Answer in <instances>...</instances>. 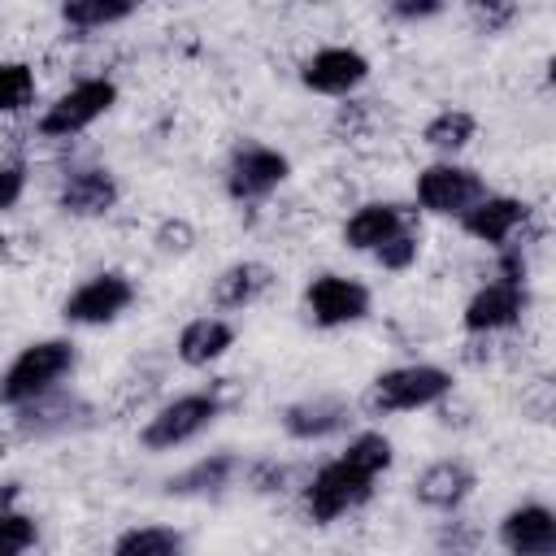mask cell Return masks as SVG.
I'll list each match as a JSON object with an SVG mask.
<instances>
[{
  "mask_svg": "<svg viewBox=\"0 0 556 556\" xmlns=\"http://www.w3.org/2000/svg\"><path fill=\"white\" fill-rule=\"evenodd\" d=\"M26 191V161H0V213L17 208Z\"/></svg>",
  "mask_w": 556,
  "mask_h": 556,
  "instance_id": "cell-34",
  "label": "cell"
},
{
  "mask_svg": "<svg viewBox=\"0 0 556 556\" xmlns=\"http://www.w3.org/2000/svg\"><path fill=\"white\" fill-rule=\"evenodd\" d=\"M78 365V343L65 334L26 343L4 369H0V408H17L52 387H61Z\"/></svg>",
  "mask_w": 556,
  "mask_h": 556,
  "instance_id": "cell-1",
  "label": "cell"
},
{
  "mask_svg": "<svg viewBox=\"0 0 556 556\" xmlns=\"http://www.w3.org/2000/svg\"><path fill=\"white\" fill-rule=\"evenodd\" d=\"M465 13L478 35H504L521 17V0H465Z\"/></svg>",
  "mask_w": 556,
  "mask_h": 556,
  "instance_id": "cell-29",
  "label": "cell"
},
{
  "mask_svg": "<svg viewBox=\"0 0 556 556\" xmlns=\"http://www.w3.org/2000/svg\"><path fill=\"white\" fill-rule=\"evenodd\" d=\"M152 243H156L161 256H187V252L195 248V226H191L187 217H165V222L156 226Z\"/></svg>",
  "mask_w": 556,
  "mask_h": 556,
  "instance_id": "cell-32",
  "label": "cell"
},
{
  "mask_svg": "<svg viewBox=\"0 0 556 556\" xmlns=\"http://www.w3.org/2000/svg\"><path fill=\"white\" fill-rule=\"evenodd\" d=\"M369 78V61L365 52L356 48H343V43H330V48H317L313 56H304L300 65V83L304 91H317V96H352L361 91Z\"/></svg>",
  "mask_w": 556,
  "mask_h": 556,
  "instance_id": "cell-13",
  "label": "cell"
},
{
  "mask_svg": "<svg viewBox=\"0 0 556 556\" xmlns=\"http://www.w3.org/2000/svg\"><path fill=\"white\" fill-rule=\"evenodd\" d=\"M413 195L426 213L434 217H460L465 208H473L482 195H486V182L478 169L460 165L456 156H439L430 161L426 169H417V182H413Z\"/></svg>",
  "mask_w": 556,
  "mask_h": 556,
  "instance_id": "cell-6",
  "label": "cell"
},
{
  "mask_svg": "<svg viewBox=\"0 0 556 556\" xmlns=\"http://www.w3.org/2000/svg\"><path fill=\"white\" fill-rule=\"evenodd\" d=\"M226 400L217 391H187V395H174L165 400L139 430V443L148 452H174L182 443H191L195 434H204L217 417H222Z\"/></svg>",
  "mask_w": 556,
  "mask_h": 556,
  "instance_id": "cell-4",
  "label": "cell"
},
{
  "mask_svg": "<svg viewBox=\"0 0 556 556\" xmlns=\"http://www.w3.org/2000/svg\"><path fill=\"white\" fill-rule=\"evenodd\" d=\"M339 456H343L348 465L365 469L369 478H382V473L391 469V460H395V447H391V439H387L382 430H361V434L348 439V447H343Z\"/></svg>",
  "mask_w": 556,
  "mask_h": 556,
  "instance_id": "cell-26",
  "label": "cell"
},
{
  "mask_svg": "<svg viewBox=\"0 0 556 556\" xmlns=\"http://www.w3.org/2000/svg\"><path fill=\"white\" fill-rule=\"evenodd\" d=\"M187 547V534L174 526H135L113 539V556H178Z\"/></svg>",
  "mask_w": 556,
  "mask_h": 556,
  "instance_id": "cell-24",
  "label": "cell"
},
{
  "mask_svg": "<svg viewBox=\"0 0 556 556\" xmlns=\"http://www.w3.org/2000/svg\"><path fill=\"white\" fill-rule=\"evenodd\" d=\"M91 421H96V404L83 400L78 391H65V382L13 408V434L17 439H56V434L87 430Z\"/></svg>",
  "mask_w": 556,
  "mask_h": 556,
  "instance_id": "cell-7",
  "label": "cell"
},
{
  "mask_svg": "<svg viewBox=\"0 0 556 556\" xmlns=\"http://www.w3.org/2000/svg\"><path fill=\"white\" fill-rule=\"evenodd\" d=\"M439 547H452V552H473L478 547V530L473 521H443V530L434 534Z\"/></svg>",
  "mask_w": 556,
  "mask_h": 556,
  "instance_id": "cell-36",
  "label": "cell"
},
{
  "mask_svg": "<svg viewBox=\"0 0 556 556\" xmlns=\"http://www.w3.org/2000/svg\"><path fill=\"white\" fill-rule=\"evenodd\" d=\"M447 9V0H387V13L395 22H430Z\"/></svg>",
  "mask_w": 556,
  "mask_h": 556,
  "instance_id": "cell-35",
  "label": "cell"
},
{
  "mask_svg": "<svg viewBox=\"0 0 556 556\" xmlns=\"http://www.w3.org/2000/svg\"><path fill=\"white\" fill-rule=\"evenodd\" d=\"M117 200H122L117 174L104 169V165H74V169H65V178L56 187V208L65 217H78V222L113 213Z\"/></svg>",
  "mask_w": 556,
  "mask_h": 556,
  "instance_id": "cell-12",
  "label": "cell"
},
{
  "mask_svg": "<svg viewBox=\"0 0 556 556\" xmlns=\"http://www.w3.org/2000/svg\"><path fill=\"white\" fill-rule=\"evenodd\" d=\"M39 543V521L22 508H9L0 517V556H22Z\"/></svg>",
  "mask_w": 556,
  "mask_h": 556,
  "instance_id": "cell-31",
  "label": "cell"
},
{
  "mask_svg": "<svg viewBox=\"0 0 556 556\" xmlns=\"http://www.w3.org/2000/svg\"><path fill=\"white\" fill-rule=\"evenodd\" d=\"M500 547L513 556H552L556 552V513L547 504H517L500 517Z\"/></svg>",
  "mask_w": 556,
  "mask_h": 556,
  "instance_id": "cell-17",
  "label": "cell"
},
{
  "mask_svg": "<svg viewBox=\"0 0 556 556\" xmlns=\"http://www.w3.org/2000/svg\"><path fill=\"white\" fill-rule=\"evenodd\" d=\"M369 287L361 278H348V274H313L308 287H304V308L313 317V326L321 330H339V326H352V321H365L369 317Z\"/></svg>",
  "mask_w": 556,
  "mask_h": 556,
  "instance_id": "cell-10",
  "label": "cell"
},
{
  "mask_svg": "<svg viewBox=\"0 0 556 556\" xmlns=\"http://www.w3.org/2000/svg\"><path fill=\"white\" fill-rule=\"evenodd\" d=\"M382 269H391V274H400V269H408L417 256H421V222L413 217V222H404L387 243H378L374 252H369Z\"/></svg>",
  "mask_w": 556,
  "mask_h": 556,
  "instance_id": "cell-28",
  "label": "cell"
},
{
  "mask_svg": "<svg viewBox=\"0 0 556 556\" xmlns=\"http://www.w3.org/2000/svg\"><path fill=\"white\" fill-rule=\"evenodd\" d=\"M135 295L139 291L126 269H100L61 300V317L65 326H109L135 304Z\"/></svg>",
  "mask_w": 556,
  "mask_h": 556,
  "instance_id": "cell-8",
  "label": "cell"
},
{
  "mask_svg": "<svg viewBox=\"0 0 556 556\" xmlns=\"http://www.w3.org/2000/svg\"><path fill=\"white\" fill-rule=\"evenodd\" d=\"M452 395V374L443 365H395V369H382L365 395H361V408L369 417H391V413H417V408H434Z\"/></svg>",
  "mask_w": 556,
  "mask_h": 556,
  "instance_id": "cell-2",
  "label": "cell"
},
{
  "mask_svg": "<svg viewBox=\"0 0 556 556\" xmlns=\"http://www.w3.org/2000/svg\"><path fill=\"white\" fill-rule=\"evenodd\" d=\"M235 348V326L217 313H204V317H191L182 330H178V343H174V356L187 365V369H208L213 361H222L226 352Z\"/></svg>",
  "mask_w": 556,
  "mask_h": 556,
  "instance_id": "cell-20",
  "label": "cell"
},
{
  "mask_svg": "<svg viewBox=\"0 0 556 556\" xmlns=\"http://www.w3.org/2000/svg\"><path fill=\"white\" fill-rule=\"evenodd\" d=\"M239 473H243V482H248L256 495H287V491H300L304 478H308V469L287 465V460H274V456L252 460V465H239Z\"/></svg>",
  "mask_w": 556,
  "mask_h": 556,
  "instance_id": "cell-25",
  "label": "cell"
},
{
  "mask_svg": "<svg viewBox=\"0 0 556 556\" xmlns=\"http://www.w3.org/2000/svg\"><path fill=\"white\" fill-rule=\"evenodd\" d=\"M17 500H22V482H0V517L9 513V508H17Z\"/></svg>",
  "mask_w": 556,
  "mask_h": 556,
  "instance_id": "cell-37",
  "label": "cell"
},
{
  "mask_svg": "<svg viewBox=\"0 0 556 556\" xmlns=\"http://www.w3.org/2000/svg\"><path fill=\"white\" fill-rule=\"evenodd\" d=\"M478 135V117L469 109H439L426 126H421V143L434 152V156H456L473 143Z\"/></svg>",
  "mask_w": 556,
  "mask_h": 556,
  "instance_id": "cell-22",
  "label": "cell"
},
{
  "mask_svg": "<svg viewBox=\"0 0 556 556\" xmlns=\"http://www.w3.org/2000/svg\"><path fill=\"white\" fill-rule=\"evenodd\" d=\"M534 217V204L530 200H517V195H482L473 208H465L456 222H460V230L469 235V239H478V243H491V248H504L526 222Z\"/></svg>",
  "mask_w": 556,
  "mask_h": 556,
  "instance_id": "cell-15",
  "label": "cell"
},
{
  "mask_svg": "<svg viewBox=\"0 0 556 556\" xmlns=\"http://www.w3.org/2000/svg\"><path fill=\"white\" fill-rule=\"evenodd\" d=\"M287 174H291L287 152L248 139V143H239V148L230 152V161H226V195H230L235 204H256V200L274 195V191L287 182Z\"/></svg>",
  "mask_w": 556,
  "mask_h": 556,
  "instance_id": "cell-9",
  "label": "cell"
},
{
  "mask_svg": "<svg viewBox=\"0 0 556 556\" xmlns=\"http://www.w3.org/2000/svg\"><path fill=\"white\" fill-rule=\"evenodd\" d=\"M117 104V83L104 78V74H91V78H78L70 91H61L35 122V130L43 139H74L83 135L91 122H100L109 109Z\"/></svg>",
  "mask_w": 556,
  "mask_h": 556,
  "instance_id": "cell-5",
  "label": "cell"
},
{
  "mask_svg": "<svg viewBox=\"0 0 556 556\" xmlns=\"http://www.w3.org/2000/svg\"><path fill=\"white\" fill-rule=\"evenodd\" d=\"M521 413L530 421H547L552 417V378L547 374H539V378H530L521 387Z\"/></svg>",
  "mask_w": 556,
  "mask_h": 556,
  "instance_id": "cell-33",
  "label": "cell"
},
{
  "mask_svg": "<svg viewBox=\"0 0 556 556\" xmlns=\"http://www.w3.org/2000/svg\"><path fill=\"white\" fill-rule=\"evenodd\" d=\"M413 217H417V208H404L395 200H365L343 217V243L352 252H374Z\"/></svg>",
  "mask_w": 556,
  "mask_h": 556,
  "instance_id": "cell-18",
  "label": "cell"
},
{
  "mask_svg": "<svg viewBox=\"0 0 556 556\" xmlns=\"http://www.w3.org/2000/svg\"><path fill=\"white\" fill-rule=\"evenodd\" d=\"M139 0H61V22L70 30H109L126 22Z\"/></svg>",
  "mask_w": 556,
  "mask_h": 556,
  "instance_id": "cell-23",
  "label": "cell"
},
{
  "mask_svg": "<svg viewBox=\"0 0 556 556\" xmlns=\"http://www.w3.org/2000/svg\"><path fill=\"white\" fill-rule=\"evenodd\" d=\"M17 443V434H13V426H0V456H9V447Z\"/></svg>",
  "mask_w": 556,
  "mask_h": 556,
  "instance_id": "cell-38",
  "label": "cell"
},
{
  "mask_svg": "<svg viewBox=\"0 0 556 556\" xmlns=\"http://www.w3.org/2000/svg\"><path fill=\"white\" fill-rule=\"evenodd\" d=\"M526 313H530V287L513 278H491L465 300L460 326L465 334H508L513 326H521Z\"/></svg>",
  "mask_w": 556,
  "mask_h": 556,
  "instance_id": "cell-11",
  "label": "cell"
},
{
  "mask_svg": "<svg viewBox=\"0 0 556 556\" xmlns=\"http://www.w3.org/2000/svg\"><path fill=\"white\" fill-rule=\"evenodd\" d=\"M269 287H274V265H265V261H235V265H226V269L213 278L208 300H213V308H222V313H243V308H252L256 300H265Z\"/></svg>",
  "mask_w": 556,
  "mask_h": 556,
  "instance_id": "cell-19",
  "label": "cell"
},
{
  "mask_svg": "<svg viewBox=\"0 0 556 556\" xmlns=\"http://www.w3.org/2000/svg\"><path fill=\"white\" fill-rule=\"evenodd\" d=\"M374 130V100H352V96H343V104L334 109V117H330V135L339 139V143H356V139H365Z\"/></svg>",
  "mask_w": 556,
  "mask_h": 556,
  "instance_id": "cell-30",
  "label": "cell"
},
{
  "mask_svg": "<svg viewBox=\"0 0 556 556\" xmlns=\"http://www.w3.org/2000/svg\"><path fill=\"white\" fill-rule=\"evenodd\" d=\"M35 70L26 61H0V117H13V113H26L35 104Z\"/></svg>",
  "mask_w": 556,
  "mask_h": 556,
  "instance_id": "cell-27",
  "label": "cell"
},
{
  "mask_svg": "<svg viewBox=\"0 0 556 556\" xmlns=\"http://www.w3.org/2000/svg\"><path fill=\"white\" fill-rule=\"evenodd\" d=\"M239 478V456L235 452H208L200 460H191L187 469H178L174 478H165V495L191 500V495H217Z\"/></svg>",
  "mask_w": 556,
  "mask_h": 556,
  "instance_id": "cell-21",
  "label": "cell"
},
{
  "mask_svg": "<svg viewBox=\"0 0 556 556\" xmlns=\"http://www.w3.org/2000/svg\"><path fill=\"white\" fill-rule=\"evenodd\" d=\"M374 482H378V478H369L365 469H356V465H348L343 456H334V460H326L321 469H313V473L304 478V486H300L304 517H308L313 526H330V521H339V517L365 508V504L374 500Z\"/></svg>",
  "mask_w": 556,
  "mask_h": 556,
  "instance_id": "cell-3",
  "label": "cell"
},
{
  "mask_svg": "<svg viewBox=\"0 0 556 556\" xmlns=\"http://www.w3.org/2000/svg\"><path fill=\"white\" fill-rule=\"evenodd\" d=\"M473 486H478V473L460 456H443L413 478V500L430 513H456L473 495Z\"/></svg>",
  "mask_w": 556,
  "mask_h": 556,
  "instance_id": "cell-16",
  "label": "cell"
},
{
  "mask_svg": "<svg viewBox=\"0 0 556 556\" xmlns=\"http://www.w3.org/2000/svg\"><path fill=\"white\" fill-rule=\"evenodd\" d=\"M278 421L295 443H321V439H334L352 426V400H343V395H304V400L287 404L278 413Z\"/></svg>",
  "mask_w": 556,
  "mask_h": 556,
  "instance_id": "cell-14",
  "label": "cell"
}]
</instances>
